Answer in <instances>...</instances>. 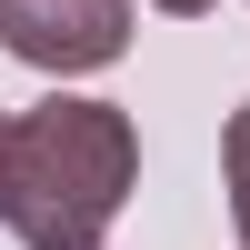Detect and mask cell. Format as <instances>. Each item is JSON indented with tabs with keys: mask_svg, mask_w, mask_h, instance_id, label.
<instances>
[{
	"mask_svg": "<svg viewBox=\"0 0 250 250\" xmlns=\"http://www.w3.org/2000/svg\"><path fill=\"white\" fill-rule=\"evenodd\" d=\"M140 180V130L110 100L50 90L40 110L10 120V160H0V220L20 250H100Z\"/></svg>",
	"mask_w": 250,
	"mask_h": 250,
	"instance_id": "1",
	"label": "cell"
},
{
	"mask_svg": "<svg viewBox=\"0 0 250 250\" xmlns=\"http://www.w3.org/2000/svg\"><path fill=\"white\" fill-rule=\"evenodd\" d=\"M220 160H230V220H240V250H250V100L230 110V140H220Z\"/></svg>",
	"mask_w": 250,
	"mask_h": 250,
	"instance_id": "3",
	"label": "cell"
},
{
	"mask_svg": "<svg viewBox=\"0 0 250 250\" xmlns=\"http://www.w3.org/2000/svg\"><path fill=\"white\" fill-rule=\"evenodd\" d=\"M0 160H10V120H0Z\"/></svg>",
	"mask_w": 250,
	"mask_h": 250,
	"instance_id": "5",
	"label": "cell"
},
{
	"mask_svg": "<svg viewBox=\"0 0 250 250\" xmlns=\"http://www.w3.org/2000/svg\"><path fill=\"white\" fill-rule=\"evenodd\" d=\"M0 50L30 70H110L130 50V0H0Z\"/></svg>",
	"mask_w": 250,
	"mask_h": 250,
	"instance_id": "2",
	"label": "cell"
},
{
	"mask_svg": "<svg viewBox=\"0 0 250 250\" xmlns=\"http://www.w3.org/2000/svg\"><path fill=\"white\" fill-rule=\"evenodd\" d=\"M150 10H180V20H190V10H210V0H150Z\"/></svg>",
	"mask_w": 250,
	"mask_h": 250,
	"instance_id": "4",
	"label": "cell"
}]
</instances>
